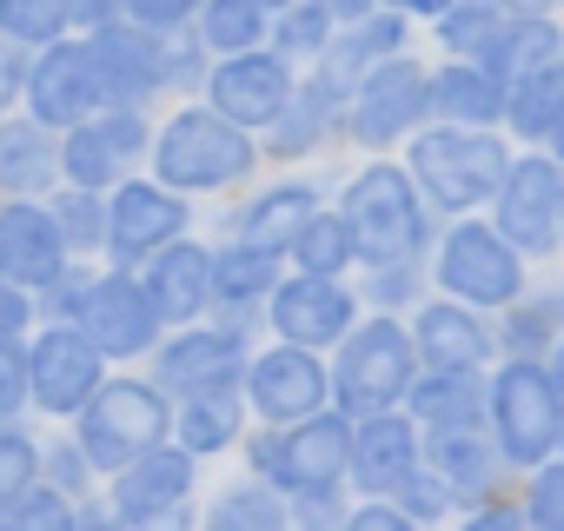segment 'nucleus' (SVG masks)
Masks as SVG:
<instances>
[{"label":"nucleus","instance_id":"obj_1","mask_svg":"<svg viewBox=\"0 0 564 531\" xmlns=\"http://www.w3.org/2000/svg\"><path fill=\"white\" fill-rule=\"evenodd\" d=\"M339 226H346V246L366 259V266H412V252L425 246V206H419V186L405 180V166H366L352 186H346V206H339Z\"/></svg>","mask_w":564,"mask_h":531},{"label":"nucleus","instance_id":"obj_2","mask_svg":"<svg viewBox=\"0 0 564 531\" xmlns=\"http://www.w3.org/2000/svg\"><path fill=\"white\" fill-rule=\"evenodd\" d=\"M173 432V412H166V392L160 386H140V379H100V392L80 405V432H74V452L100 472H127L140 452H153L160 438Z\"/></svg>","mask_w":564,"mask_h":531},{"label":"nucleus","instance_id":"obj_3","mask_svg":"<svg viewBox=\"0 0 564 531\" xmlns=\"http://www.w3.org/2000/svg\"><path fill=\"white\" fill-rule=\"evenodd\" d=\"M485 419H491V452L498 465H551L557 452V379L551 366H524L511 359L491 386H485Z\"/></svg>","mask_w":564,"mask_h":531},{"label":"nucleus","instance_id":"obj_4","mask_svg":"<svg viewBox=\"0 0 564 531\" xmlns=\"http://www.w3.org/2000/svg\"><path fill=\"white\" fill-rule=\"evenodd\" d=\"M346 452H352V425L339 412H313L293 432H279L272 445H259V472H265L259 485L326 511L339 498V485H346Z\"/></svg>","mask_w":564,"mask_h":531},{"label":"nucleus","instance_id":"obj_5","mask_svg":"<svg viewBox=\"0 0 564 531\" xmlns=\"http://www.w3.org/2000/svg\"><path fill=\"white\" fill-rule=\"evenodd\" d=\"M153 166H160V186L180 199V193H213L226 180H239L252 166V133L226 127L219 113L206 107H186L166 120V133L153 140Z\"/></svg>","mask_w":564,"mask_h":531},{"label":"nucleus","instance_id":"obj_6","mask_svg":"<svg viewBox=\"0 0 564 531\" xmlns=\"http://www.w3.org/2000/svg\"><path fill=\"white\" fill-rule=\"evenodd\" d=\"M511 153L491 140V133H471V127H432L412 140V186H425L445 213H471L478 199L498 193Z\"/></svg>","mask_w":564,"mask_h":531},{"label":"nucleus","instance_id":"obj_7","mask_svg":"<svg viewBox=\"0 0 564 531\" xmlns=\"http://www.w3.org/2000/svg\"><path fill=\"white\" fill-rule=\"evenodd\" d=\"M412 379H419V359H412L405 326H399V319H366V326H352V333H346V346H339V366H333L326 392H339V405H346V412L379 419V412H392V405L405 399V386H412Z\"/></svg>","mask_w":564,"mask_h":531},{"label":"nucleus","instance_id":"obj_8","mask_svg":"<svg viewBox=\"0 0 564 531\" xmlns=\"http://www.w3.org/2000/svg\"><path fill=\"white\" fill-rule=\"evenodd\" d=\"M438 280H445L452 306L471 313V306H511L524 293V266L491 226H452L438 246Z\"/></svg>","mask_w":564,"mask_h":531},{"label":"nucleus","instance_id":"obj_9","mask_svg":"<svg viewBox=\"0 0 564 531\" xmlns=\"http://www.w3.org/2000/svg\"><path fill=\"white\" fill-rule=\"evenodd\" d=\"M557 219H564V186H557V160L551 153H524L505 166L498 180V239L511 252H551L557 246Z\"/></svg>","mask_w":564,"mask_h":531},{"label":"nucleus","instance_id":"obj_10","mask_svg":"<svg viewBox=\"0 0 564 531\" xmlns=\"http://www.w3.org/2000/svg\"><path fill=\"white\" fill-rule=\"evenodd\" d=\"M21 87H28V107H34L28 120L41 133H74V127H87L100 113V80H94V61H87L80 41L41 47L34 67L21 74Z\"/></svg>","mask_w":564,"mask_h":531},{"label":"nucleus","instance_id":"obj_11","mask_svg":"<svg viewBox=\"0 0 564 531\" xmlns=\"http://www.w3.org/2000/svg\"><path fill=\"white\" fill-rule=\"evenodd\" d=\"M87 61H94V80H100V107H113V113H133L147 94H160V87L173 80V54H166V41L133 34L120 14L87 41Z\"/></svg>","mask_w":564,"mask_h":531},{"label":"nucleus","instance_id":"obj_12","mask_svg":"<svg viewBox=\"0 0 564 531\" xmlns=\"http://www.w3.org/2000/svg\"><path fill=\"white\" fill-rule=\"evenodd\" d=\"M419 113H425V74H419V61L399 54V61L366 67V80L346 100V133L359 147H392Z\"/></svg>","mask_w":564,"mask_h":531},{"label":"nucleus","instance_id":"obj_13","mask_svg":"<svg viewBox=\"0 0 564 531\" xmlns=\"http://www.w3.org/2000/svg\"><path fill=\"white\" fill-rule=\"evenodd\" d=\"M74 333L100 359H133V353H147L160 339V319H153V306H147V293H140L133 273H107V280L87 286V300L74 313Z\"/></svg>","mask_w":564,"mask_h":531},{"label":"nucleus","instance_id":"obj_14","mask_svg":"<svg viewBox=\"0 0 564 531\" xmlns=\"http://www.w3.org/2000/svg\"><path fill=\"white\" fill-rule=\"evenodd\" d=\"M286 107H293V74L279 54L252 47V54H232L213 67V107L206 113H219L226 127L252 133V127H272Z\"/></svg>","mask_w":564,"mask_h":531},{"label":"nucleus","instance_id":"obj_15","mask_svg":"<svg viewBox=\"0 0 564 531\" xmlns=\"http://www.w3.org/2000/svg\"><path fill=\"white\" fill-rule=\"evenodd\" d=\"M246 379V333L239 326H186L160 353V386L206 399V392H239Z\"/></svg>","mask_w":564,"mask_h":531},{"label":"nucleus","instance_id":"obj_16","mask_svg":"<svg viewBox=\"0 0 564 531\" xmlns=\"http://www.w3.org/2000/svg\"><path fill=\"white\" fill-rule=\"evenodd\" d=\"M0 280L14 293H54L67 280V246L54 232V213L21 199V206H0Z\"/></svg>","mask_w":564,"mask_h":531},{"label":"nucleus","instance_id":"obj_17","mask_svg":"<svg viewBox=\"0 0 564 531\" xmlns=\"http://www.w3.org/2000/svg\"><path fill=\"white\" fill-rule=\"evenodd\" d=\"M153 147V133H147V120L140 113H94L87 127H74L67 133V147L54 153L67 173H74V193H100V186H113L140 153Z\"/></svg>","mask_w":564,"mask_h":531},{"label":"nucleus","instance_id":"obj_18","mask_svg":"<svg viewBox=\"0 0 564 531\" xmlns=\"http://www.w3.org/2000/svg\"><path fill=\"white\" fill-rule=\"evenodd\" d=\"M100 392V353L74 326H47L28 353V399L41 412H80Z\"/></svg>","mask_w":564,"mask_h":531},{"label":"nucleus","instance_id":"obj_19","mask_svg":"<svg viewBox=\"0 0 564 531\" xmlns=\"http://www.w3.org/2000/svg\"><path fill=\"white\" fill-rule=\"evenodd\" d=\"M180 226H186V206L153 180H127L107 206V246H113L120 266H140V259L166 252L180 239Z\"/></svg>","mask_w":564,"mask_h":531},{"label":"nucleus","instance_id":"obj_20","mask_svg":"<svg viewBox=\"0 0 564 531\" xmlns=\"http://www.w3.org/2000/svg\"><path fill=\"white\" fill-rule=\"evenodd\" d=\"M272 333L293 353L333 346V339L352 333V293L339 280H286V286H272Z\"/></svg>","mask_w":564,"mask_h":531},{"label":"nucleus","instance_id":"obj_21","mask_svg":"<svg viewBox=\"0 0 564 531\" xmlns=\"http://www.w3.org/2000/svg\"><path fill=\"white\" fill-rule=\"evenodd\" d=\"M246 392L265 419L279 425H300L326 405V366L313 353H293V346H279L265 359H246Z\"/></svg>","mask_w":564,"mask_h":531},{"label":"nucleus","instance_id":"obj_22","mask_svg":"<svg viewBox=\"0 0 564 531\" xmlns=\"http://www.w3.org/2000/svg\"><path fill=\"white\" fill-rule=\"evenodd\" d=\"M186 485H193V458L173 452V445H153V452H140V458L120 472L107 511H113L127 531H133V524H153V518H166V511L186 505Z\"/></svg>","mask_w":564,"mask_h":531},{"label":"nucleus","instance_id":"obj_23","mask_svg":"<svg viewBox=\"0 0 564 531\" xmlns=\"http://www.w3.org/2000/svg\"><path fill=\"white\" fill-rule=\"evenodd\" d=\"M319 213V193L313 186H300V180H286V186H265L259 199H246L232 219H239V252H259V259H279L293 246V232L306 226Z\"/></svg>","mask_w":564,"mask_h":531},{"label":"nucleus","instance_id":"obj_24","mask_svg":"<svg viewBox=\"0 0 564 531\" xmlns=\"http://www.w3.org/2000/svg\"><path fill=\"white\" fill-rule=\"evenodd\" d=\"M206 273H213V252L193 246V239H173L166 252H153L147 259V280H140L153 319H193L206 306Z\"/></svg>","mask_w":564,"mask_h":531},{"label":"nucleus","instance_id":"obj_25","mask_svg":"<svg viewBox=\"0 0 564 531\" xmlns=\"http://www.w3.org/2000/svg\"><path fill=\"white\" fill-rule=\"evenodd\" d=\"M485 353H491V333L465 306H452V300L425 306L419 326H412V359H425L432 372H478Z\"/></svg>","mask_w":564,"mask_h":531},{"label":"nucleus","instance_id":"obj_26","mask_svg":"<svg viewBox=\"0 0 564 531\" xmlns=\"http://www.w3.org/2000/svg\"><path fill=\"white\" fill-rule=\"evenodd\" d=\"M346 472H352L366 491H392L405 472H419V432H412V419H392V412H379V419L352 425Z\"/></svg>","mask_w":564,"mask_h":531},{"label":"nucleus","instance_id":"obj_27","mask_svg":"<svg viewBox=\"0 0 564 531\" xmlns=\"http://www.w3.org/2000/svg\"><path fill=\"white\" fill-rule=\"evenodd\" d=\"M544 67H557V28L544 21V14H511V21H498V34H491V47L478 54V74L505 94L511 80H524V74H544Z\"/></svg>","mask_w":564,"mask_h":531},{"label":"nucleus","instance_id":"obj_28","mask_svg":"<svg viewBox=\"0 0 564 531\" xmlns=\"http://www.w3.org/2000/svg\"><path fill=\"white\" fill-rule=\"evenodd\" d=\"M405 405L432 432H478V419H485V379L478 372H432V379L405 386Z\"/></svg>","mask_w":564,"mask_h":531},{"label":"nucleus","instance_id":"obj_29","mask_svg":"<svg viewBox=\"0 0 564 531\" xmlns=\"http://www.w3.org/2000/svg\"><path fill=\"white\" fill-rule=\"evenodd\" d=\"M432 478L445 485V498H465V505H491V485H498V452L485 432H438L432 438Z\"/></svg>","mask_w":564,"mask_h":531},{"label":"nucleus","instance_id":"obj_30","mask_svg":"<svg viewBox=\"0 0 564 531\" xmlns=\"http://www.w3.org/2000/svg\"><path fill=\"white\" fill-rule=\"evenodd\" d=\"M498 87L478 74V67H465V61H452L438 80H425V113H445V127H471V133H485V120H498Z\"/></svg>","mask_w":564,"mask_h":531},{"label":"nucleus","instance_id":"obj_31","mask_svg":"<svg viewBox=\"0 0 564 531\" xmlns=\"http://www.w3.org/2000/svg\"><path fill=\"white\" fill-rule=\"evenodd\" d=\"M272 286H279V259H259V252H239V246L213 252V273H206V300H219L226 313H246V306L272 300Z\"/></svg>","mask_w":564,"mask_h":531},{"label":"nucleus","instance_id":"obj_32","mask_svg":"<svg viewBox=\"0 0 564 531\" xmlns=\"http://www.w3.org/2000/svg\"><path fill=\"white\" fill-rule=\"evenodd\" d=\"M54 140L34 127V120H0V186L14 193H41L54 180Z\"/></svg>","mask_w":564,"mask_h":531},{"label":"nucleus","instance_id":"obj_33","mask_svg":"<svg viewBox=\"0 0 564 531\" xmlns=\"http://www.w3.org/2000/svg\"><path fill=\"white\" fill-rule=\"evenodd\" d=\"M557 100H564V74H557V67H544V74L511 80V87H505V100H498V113H505L524 140H551V133H557Z\"/></svg>","mask_w":564,"mask_h":531},{"label":"nucleus","instance_id":"obj_34","mask_svg":"<svg viewBox=\"0 0 564 531\" xmlns=\"http://www.w3.org/2000/svg\"><path fill=\"white\" fill-rule=\"evenodd\" d=\"M206 531H293V518H286V498L272 485L246 478V485L219 491V505L206 511Z\"/></svg>","mask_w":564,"mask_h":531},{"label":"nucleus","instance_id":"obj_35","mask_svg":"<svg viewBox=\"0 0 564 531\" xmlns=\"http://www.w3.org/2000/svg\"><path fill=\"white\" fill-rule=\"evenodd\" d=\"M239 432V392H206V399H186L180 412V445L186 458H206V452H226Z\"/></svg>","mask_w":564,"mask_h":531},{"label":"nucleus","instance_id":"obj_36","mask_svg":"<svg viewBox=\"0 0 564 531\" xmlns=\"http://www.w3.org/2000/svg\"><path fill=\"white\" fill-rule=\"evenodd\" d=\"M286 252L300 259V280H333V273H346V266H352V246H346L339 213H313V219L293 232Z\"/></svg>","mask_w":564,"mask_h":531},{"label":"nucleus","instance_id":"obj_37","mask_svg":"<svg viewBox=\"0 0 564 531\" xmlns=\"http://www.w3.org/2000/svg\"><path fill=\"white\" fill-rule=\"evenodd\" d=\"M0 41H8L14 54L21 47H54L67 41V8H47V0H0Z\"/></svg>","mask_w":564,"mask_h":531},{"label":"nucleus","instance_id":"obj_38","mask_svg":"<svg viewBox=\"0 0 564 531\" xmlns=\"http://www.w3.org/2000/svg\"><path fill=\"white\" fill-rule=\"evenodd\" d=\"M259 34H265V8H246V0H213V8L199 14V41L219 47L226 61L232 54H252Z\"/></svg>","mask_w":564,"mask_h":531},{"label":"nucleus","instance_id":"obj_39","mask_svg":"<svg viewBox=\"0 0 564 531\" xmlns=\"http://www.w3.org/2000/svg\"><path fill=\"white\" fill-rule=\"evenodd\" d=\"M551 333H557V300H551V293H544V300H511V319H505V346H511V359L544 366Z\"/></svg>","mask_w":564,"mask_h":531},{"label":"nucleus","instance_id":"obj_40","mask_svg":"<svg viewBox=\"0 0 564 531\" xmlns=\"http://www.w3.org/2000/svg\"><path fill=\"white\" fill-rule=\"evenodd\" d=\"M47 213H54V232H61L67 252H94V246L107 239V206H100L94 193H61Z\"/></svg>","mask_w":564,"mask_h":531},{"label":"nucleus","instance_id":"obj_41","mask_svg":"<svg viewBox=\"0 0 564 531\" xmlns=\"http://www.w3.org/2000/svg\"><path fill=\"white\" fill-rule=\"evenodd\" d=\"M74 505L61 498V491H47V485H28L8 511H0V531H74Z\"/></svg>","mask_w":564,"mask_h":531},{"label":"nucleus","instance_id":"obj_42","mask_svg":"<svg viewBox=\"0 0 564 531\" xmlns=\"http://www.w3.org/2000/svg\"><path fill=\"white\" fill-rule=\"evenodd\" d=\"M28 485H41V445L14 425H0V511H8Z\"/></svg>","mask_w":564,"mask_h":531},{"label":"nucleus","instance_id":"obj_43","mask_svg":"<svg viewBox=\"0 0 564 531\" xmlns=\"http://www.w3.org/2000/svg\"><path fill=\"white\" fill-rule=\"evenodd\" d=\"M498 8H458V14H438V41L465 61V67H478V54L491 47V34H498Z\"/></svg>","mask_w":564,"mask_h":531},{"label":"nucleus","instance_id":"obj_44","mask_svg":"<svg viewBox=\"0 0 564 531\" xmlns=\"http://www.w3.org/2000/svg\"><path fill=\"white\" fill-rule=\"evenodd\" d=\"M326 120H333V107H319L313 94L300 100V107H286L272 120V153H286V160H300L306 147H319V133H326Z\"/></svg>","mask_w":564,"mask_h":531},{"label":"nucleus","instance_id":"obj_45","mask_svg":"<svg viewBox=\"0 0 564 531\" xmlns=\"http://www.w3.org/2000/svg\"><path fill=\"white\" fill-rule=\"evenodd\" d=\"M272 34H279V47H286V54H319V47L333 41V8H300V14H279V21H272Z\"/></svg>","mask_w":564,"mask_h":531},{"label":"nucleus","instance_id":"obj_46","mask_svg":"<svg viewBox=\"0 0 564 531\" xmlns=\"http://www.w3.org/2000/svg\"><path fill=\"white\" fill-rule=\"evenodd\" d=\"M531 531H564V472L557 465H538V478H531V505L518 511Z\"/></svg>","mask_w":564,"mask_h":531},{"label":"nucleus","instance_id":"obj_47","mask_svg":"<svg viewBox=\"0 0 564 531\" xmlns=\"http://www.w3.org/2000/svg\"><path fill=\"white\" fill-rule=\"evenodd\" d=\"M392 491H399V505H392V511H399V518H412V524H419V518H438V511L452 505V498H445V485H438L432 472H405Z\"/></svg>","mask_w":564,"mask_h":531},{"label":"nucleus","instance_id":"obj_48","mask_svg":"<svg viewBox=\"0 0 564 531\" xmlns=\"http://www.w3.org/2000/svg\"><path fill=\"white\" fill-rule=\"evenodd\" d=\"M28 405V346L21 339H0V419Z\"/></svg>","mask_w":564,"mask_h":531},{"label":"nucleus","instance_id":"obj_49","mask_svg":"<svg viewBox=\"0 0 564 531\" xmlns=\"http://www.w3.org/2000/svg\"><path fill=\"white\" fill-rule=\"evenodd\" d=\"M346 531H419L412 518H399L392 505H359L352 518H346Z\"/></svg>","mask_w":564,"mask_h":531},{"label":"nucleus","instance_id":"obj_50","mask_svg":"<svg viewBox=\"0 0 564 531\" xmlns=\"http://www.w3.org/2000/svg\"><path fill=\"white\" fill-rule=\"evenodd\" d=\"M458 531H524V518L511 505H478L471 518H458Z\"/></svg>","mask_w":564,"mask_h":531},{"label":"nucleus","instance_id":"obj_51","mask_svg":"<svg viewBox=\"0 0 564 531\" xmlns=\"http://www.w3.org/2000/svg\"><path fill=\"white\" fill-rule=\"evenodd\" d=\"M21 326H28V293L0 280V339H21Z\"/></svg>","mask_w":564,"mask_h":531},{"label":"nucleus","instance_id":"obj_52","mask_svg":"<svg viewBox=\"0 0 564 531\" xmlns=\"http://www.w3.org/2000/svg\"><path fill=\"white\" fill-rule=\"evenodd\" d=\"M21 74H28V67H21V54H14L8 41H0V113L14 107V94H21Z\"/></svg>","mask_w":564,"mask_h":531},{"label":"nucleus","instance_id":"obj_53","mask_svg":"<svg viewBox=\"0 0 564 531\" xmlns=\"http://www.w3.org/2000/svg\"><path fill=\"white\" fill-rule=\"evenodd\" d=\"M74 531H127V524H120V518H113L107 505H94L87 518H74Z\"/></svg>","mask_w":564,"mask_h":531},{"label":"nucleus","instance_id":"obj_54","mask_svg":"<svg viewBox=\"0 0 564 531\" xmlns=\"http://www.w3.org/2000/svg\"><path fill=\"white\" fill-rule=\"evenodd\" d=\"M300 531H326V524H300Z\"/></svg>","mask_w":564,"mask_h":531}]
</instances>
